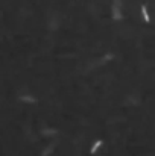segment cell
<instances>
[{"label":"cell","instance_id":"1","mask_svg":"<svg viewBox=\"0 0 155 156\" xmlns=\"http://www.w3.org/2000/svg\"><path fill=\"white\" fill-rule=\"evenodd\" d=\"M113 18L114 20L122 18V12H120V9H119V3L117 2H114V5H113Z\"/></svg>","mask_w":155,"mask_h":156},{"label":"cell","instance_id":"2","mask_svg":"<svg viewBox=\"0 0 155 156\" xmlns=\"http://www.w3.org/2000/svg\"><path fill=\"white\" fill-rule=\"evenodd\" d=\"M100 146H102V139H97L96 142H94V144H93V147H91V150H90V153L91 155H94V153H96L97 150H99V147Z\"/></svg>","mask_w":155,"mask_h":156},{"label":"cell","instance_id":"3","mask_svg":"<svg viewBox=\"0 0 155 156\" xmlns=\"http://www.w3.org/2000/svg\"><path fill=\"white\" fill-rule=\"evenodd\" d=\"M141 14H143V18H145V21H146V23H149V21H151L149 14H147V8H146L145 5H141Z\"/></svg>","mask_w":155,"mask_h":156},{"label":"cell","instance_id":"4","mask_svg":"<svg viewBox=\"0 0 155 156\" xmlns=\"http://www.w3.org/2000/svg\"><path fill=\"white\" fill-rule=\"evenodd\" d=\"M20 99H22L23 101H26V103H35V99H33V97H31V96H22V97H20Z\"/></svg>","mask_w":155,"mask_h":156},{"label":"cell","instance_id":"5","mask_svg":"<svg viewBox=\"0 0 155 156\" xmlns=\"http://www.w3.org/2000/svg\"><path fill=\"white\" fill-rule=\"evenodd\" d=\"M53 147H55V144H50V146H49V147H47L46 150L43 152V155H41V156H47V155H50V153L53 152Z\"/></svg>","mask_w":155,"mask_h":156},{"label":"cell","instance_id":"6","mask_svg":"<svg viewBox=\"0 0 155 156\" xmlns=\"http://www.w3.org/2000/svg\"><path fill=\"white\" fill-rule=\"evenodd\" d=\"M43 133H44V135H56L58 130H56V129H44Z\"/></svg>","mask_w":155,"mask_h":156}]
</instances>
